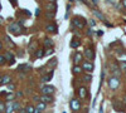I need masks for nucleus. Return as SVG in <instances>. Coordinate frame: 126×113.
<instances>
[{
  "label": "nucleus",
  "instance_id": "8fccbe9b",
  "mask_svg": "<svg viewBox=\"0 0 126 113\" xmlns=\"http://www.w3.org/2000/svg\"><path fill=\"white\" fill-rule=\"evenodd\" d=\"M49 1H50V3H54V1H56V0H49Z\"/></svg>",
  "mask_w": 126,
  "mask_h": 113
},
{
  "label": "nucleus",
  "instance_id": "4be33fe9",
  "mask_svg": "<svg viewBox=\"0 0 126 113\" xmlns=\"http://www.w3.org/2000/svg\"><path fill=\"white\" fill-rule=\"evenodd\" d=\"M47 9H48L49 11H53V10H56V9H57V5H56V4H53V3H49V4L47 5Z\"/></svg>",
  "mask_w": 126,
  "mask_h": 113
},
{
  "label": "nucleus",
  "instance_id": "f257e3e1",
  "mask_svg": "<svg viewBox=\"0 0 126 113\" xmlns=\"http://www.w3.org/2000/svg\"><path fill=\"white\" fill-rule=\"evenodd\" d=\"M118 86H120V78L112 75V77L108 79V87H110V89L116 90V89L118 88Z\"/></svg>",
  "mask_w": 126,
  "mask_h": 113
},
{
  "label": "nucleus",
  "instance_id": "20e7f679",
  "mask_svg": "<svg viewBox=\"0 0 126 113\" xmlns=\"http://www.w3.org/2000/svg\"><path fill=\"white\" fill-rule=\"evenodd\" d=\"M69 107L73 112H78L81 109V103H79V101L77 98H73V99H71V102H69Z\"/></svg>",
  "mask_w": 126,
  "mask_h": 113
},
{
  "label": "nucleus",
  "instance_id": "5701e85b",
  "mask_svg": "<svg viewBox=\"0 0 126 113\" xmlns=\"http://www.w3.org/2000/svg\"><path fill=\"white\" fill-rule=\"evenodd\" d=\"M44 54H46V53H44L43 49H38V50H37V53H35V57L37 58H42Z\"/></svg>",
  "mask_w": 126,
  "mask_h": 113
},
{
  "label": "nucleus",
  "instance_id": "9b49d317",
  "mask_svg": "<svg viewBox=\"0 0 126 113\" xmlns=\"http://www.w3.org/2000/svg\"><path fill=\"white\" fill-rule=\"evenodd\" d=\"M47 32L48 33H53V34H56L58 30H57V25L56 24H49V25H47Z\"/></svg>",
  "mask_w": 126,
  "mask_h": 113
},
{
  "label": "nucleus",
  "instance_id": "5fc2aeb1",
  "mask_svg": "<svg viewBox=\"0 0 126 113\" xmlns=\"http://www.w3.org/2000/svg\"><path fill=\"white\" fill-rule=\"evenodd\" d=\"M71 1H76V0H71Z\"/></svg>",
  "mask_w": 126,
  "mask_h": 113
},
{
  "label": "nucleus",
  "instance_id": "c9c22d12",
  "mask_svg": "<svg viewBox=\"0 0 126 113\" xmlns=\"http://www.w3.org/2000/svg\"><path fill=\"white\" fill-rule=\"evenodd\" d=\"M90 25H91V26H95V25H96V21H95V20H90Z\"/></svg>",
  "mask_w": 126,
  "mask_h": 113
},
{
  "label": "nucleus",
  "instance_id": "7c9ffc66",
  "mask_svg": "<svg viewBox=\"0 0 126 113\" xmlns=\"http://www.w3.org/2000/svg\"><path fill=\"white\" fill-rule=\"evenodd\" d=\"M56 64H57L56 58H53V60H49V63H48V65H56Z\"/></svg>",
  "mask_w": 126,
  "mask_h": 113
},
{
  "label": "nucleus",
  "instance_id": "dca6fc26",
  "mask_svg": "<svg viewBox=\"0 0 126 113\" xmlns=\"http://www.w3.org/2000/svg\"><path fill=\"white\" fill-rule=\"evenodd\" d=\"M71 48H73V49H75V48H78L79 47V45H81V42L78 40V39H73L72 42H71Z\"/></svg>",
  "mask_w": 126,
  "mask_h": 113
},
{
  "label": "nucleus",
  "instance_id": "f3484780",
  "mask_svg": "<svg viewBox=\"0 0 126 113\" xmlns=\"http://www.w3.org/2000/svg\"><path fill=\"white\" fill-rule=\"evenodd\" d=\"M93 15H95V17H97L98 19H101L102 21H105V17H103V15H102L97 9H93Z\"/></svg>",
  "mask_w": 126,
  "mask_h": 113
},
{
  "label": "nucleus",
  "instance_id": "cd10ccee",
  "mask_svg": "<svg viewBox=\"0 0 126 113\" xmlns=\"http://www.w3.org/2000/svg\"><path fill=\"white\" fill-rule=\"evenodd\" d=\"M120 69L126 72V62H121V63H120Z\"/></svg>",
  "mask_w": 126,
  "mask_h": 113
},
{
  "label": "nucleus",
  "instance_id": "49530a36",
  "mask_svg": "<svg viewBox=\"0 0 126 113\" xmlns=\"http://www.w3.org/2000/svg\"><path fill=\"white\" fill-rule=\"evenodd\" d=\"M124 104H126V96L124 97Z\"/></svg>",
  "mask_w": 126,
  "mask_h": 113
},
{
  "label": "nucleus",
  "instance_id": "a19ab883",
  "mask_svg": "<svg viewBox=\"0 0 126 113\" xmlns=\"http://www.w3.org/2000/svg\"><path fill=\"white\" fill-rule=\"evenodd\" d=\"M100 113H103V105H101V107H100Z\"/></svg>",
  "mask_w": 126,
  "mask_h": 113
},
{
  "label": "nucleus",
  "instance_id": "de8ad7c7",
  "mask_svg": "<svg viewBox=\"0 0 126 113\" xmlns=\"http://www.w3.org/2000/svg\"><path fill=\"white\" fill-rule=\"evenodd\" d=\"M35 113H40V111H38V109H35Z\"/></svg>",
  "mask_w": 126,
  "mask_h": 113
},
{
  "label": "nucleus",
  "instance_id": "f704fd0d",
  "mask_svg": "<svg viewBox=\"0 0 126 113\" xmlns=\"http://www.w3.org/2000/svg\"><path fill=\"white\" fill-rule=\"evenodd\" d=\"M33 101H35V102H39V101H40V98H39V97H37V96H34Z\"/></svg>",
  "mask_w": 126,
  "mask_h": 113
},
{
  "label": "nucleus",
  "instance_id": "4468645a",
  "mask_svg": "<svg viewBox=\"0 0 126 113\" xmlns=\"http://www.w3.org/2000/svg\"><path fill=\"white\" fill-rule=\"evenodd\" d=\"M43 44H44V47H46V48H52V47H53V40L49 39V38H46Z\"/></svg>",
  "mask_w": 126,
  "mask_h": 113
},
{
  "label": "nucleus",
  "instance_id": "a211bd4d",
  "mask_svg": "<svg viewBox=\"0 0 126 113\" xmlns=\"http://www.w3.org/2000/svg\"><path fill=\"white\" fill-rule=\"evenodd\" d=\"M82 70H83V69H82V67H79V65H75V67H73V69H72V73H73V74H79Z\"/></svg>",
  "mask_w": 126,
  "mask_h": 113
},
{
  "label": "nucleus",
  "instance_id": "4c0bfd02",
  "mask_svg": "<svg viewBox=\"0 0 126 113\" xmlns=\"http://www.w3.org/2000/svg\"><path fill=\"white\" fill-rule=\"evenodd\" d=\"M87 34H88V35H92V29H88V30H87Z\"/></svg>",
  "mask_w": 126,
  "mask_h": 113
},
{
  "label": "nucleus",
  "instance_id": "7ed1b4c3",
  "mask_svg": "<svg viewBox=\"0 0 126 113\" xmlns=\"http://www.w3.org/2000/svg\"><path fill=\"white\" fill-rule=\"evenodd\" d=\"M72 24L77 26L78 29H83L85 25H86V20L83 18H79V17H76V18H73V21H72Z\"/></svg>",
  "mask_w": 126,
  "mask_h": 113
},
{
  "label": "nucleus",
  "instance_id": "09e8293b",
  "mask_svg": "<svg viewBox=\"0 0 126 113\" xmlns=\"http://www.w3.org/2000/svg\"><path fill=\"white\" fill-rule=\"evenodd\" d=\"M1 48H3V45H1V43H0V50H1Z\"/></svg>",
  "mask_w": 126,
  "mask_h": 113
},
{
  "label": "nucleus",
  "instance_id": "58836bf2",
  "mask_svg": "<svg viewBox=\"0 0 126 113\" xmlns=\"http://www.w3.org/2000/svg\"><path fill=\"white\" fill-rule=\"evenodd\" d=\"M39 14H40V10H39V9H37V10H35V15H37V17H38Z\"/></svg>",
  "mask_w": 126,
  "mask_h": 113
},
{
  "label": "nucleus",
  "instance_id": "603ef678",
  "mask_svg": "<svg viewBox=\"0 0 126 113\" xmlns=\"http://www.w3.org/2000/svg\"><path fill=\"white\" fill-rule=\"evenodd\" d=\"M0 10H1V4H0Z\"/></svg>",
  "mask_w": 126,
  "mask_h": 113
},
{
  "label": "nucleus",
  "instance_id": "f03ea898",
  "mask_svg": "<svg viewBox=\"0 0 126 113\" xmlns=\"http://www.w3.org/2000/svg\"><path fill=\"white\" fill-rule=\"evenodd\" d=\"M8 30L11 34H14V35H19L21 33V28H20L19 23H13V24H10L9 28H8Z\"/></svg>",
  "mask_w": 126,
  "mask_h": 113
},
{
  "label": "nucleus",
  "instance_id": "423d86ee",
  "mask_svg": "<svg viewBox=\"0 0 126 113\" xmlns=\"http://www.w3.org/2000/svg\"><path fill=\"white\" fill-rule=\"evenodd\" d=\"M54 90H56V88H54L53 86H43V88H42V93H43V94H48V96H50V94L54 93Z\"/></svg>",
  "mask_w": 126,
  "mask_h": 113
},
{
  "label": "nucleus",
  "instance_id": "c85d7f7f",
  "mask_svg": "<svg viewBox=\"0 0 126 113\" xmlns=\"http://www.w3.org/2000/svg\"><path fill=\"white\" fill-rule=\"evenodd\" d=\"M5 63H6L5 57H4V55H0V65H3V64H5Z\"/></svg>",
  "mask_w": 126,
  "mask_h": 113
},
{
  "label": "nucleus",
  "instance_id": "412c9836",
  "mask_svg": "<svg viewBox=\"0 0 126 113\" xmlns=\"http://www.w3.org/2000/svg\"><path fill=\"white\" fill-rule=\"evenodd\" d=\"M82 60V54L81 53H76V55H75V63H76V65H78V63Z\"/></svg>",
  "mask_w": 126,
  "mask_h": 113
},
{
  "label": "nucleus",
  "instance_id": "72a5a7b5",
  "mask_svg": "<svg viewBox=\"0 0 126 113\" xmlns=\"http://www.w3.org/2000/svg\"><path fill=\"white\" fill-rule=\"evenodd\" d=\"M10 3H11V4L14 5V6H15V5L18 4V0H10Z\"/></svg>",
  "mask_w": 126,
  "mask_h": 113
},
{
  "label": "nucleus",
  "instance_id": "ea45409f",
  "mask_svg": "<svg viewBox=\"0 0 126 113\" xmlns=\"http://www.w3.org/2000/svg\"><path fill=\"white\" fill-rule=\"evenodd\" d=\"M19 113H27L25 109H19Z\"/></svg>",
  "mask_w": 126,
  "mask_h": 113
},
{
  "label": "nucleus",
  "instance_id": "ddd939ff",
  "mask_svg": "<svg viewBox=\"0 0 126 113\" xmlns=\"http://www.w3.org/2000/svg\"><path fill=\"white\" fill-rule=\"evenodd\" d=\"M111 70H112V73H114L115 77H120V74H121V69H120V68H118L117 65H114Z\"/></svg>",
  "mask_w": 126,
  "mask_h": 113
},
{
  "label": "nucleus",
  "instance_id": "6ab92c4d",
  "mask_svg": "<svg viewBox=\"0 0 126 113\" xmlns=\"http://www.w3.org/2000/svg\"><path fill=\"white\" fill-rule=\"evenodd\" d=\"M10 80H11V78L9 75H4L1 79V84H10Z\"/></svg>",
  "mask_w": 126,
  "mask_h": 113
},
{
  "label": "nucleus",
  "instance_id": "864d4df0",
  "mask_svg": "<svg viewBox=\"0 0 126 113\" xmlns=\"http://www.w3.org/2000/svg\"><path fill=\"white\" fill-rule=\"evenodd\" d=\"M5 113H13V112H5Z\"/></svg>",
  "mask_w": 126,
  "mask_h": 113
},
{
  "label": "nucleus",
  "instance_id": "39448f33",
  "mask_svg": "<svg viewBox=\"0 0 126 113\" xmlns=\"http://www.w3.org/2000/svg\"><path fill=\"white\" fill-rule=\"evenodd\" d=\"M81 67H82V69H83V70H86V72H88V73H92V72H93V69H95V65H93L91 62H88V60L83 62Z\"/></svg>",
  "mask_w": 126,
  "mask_h": 113
},
{
  "label": "nucleus",
  "instance_id": "e433bc0d",
  "mask_svg": "<svg viewBox=\"0 0 126 113\" xmlns=\"http://www.w3.org/2000/svg\"><path fill=\"white\" fill-rule=\"evenodd\" d=\"M8 88H9V90H13L15 87H14V84H9V86H8Z\"/></svg>",
  "mask_w": 126,
  "mask_h": 113
},
{
  "label": "nucleus",
  "instance_id": "f8f14e48",
  "mask_svg": "<svg viewBox=\"0 0 126 113\" xmlns=\"http://www.w3.org/2000/svg\"><path fill=\"white\" fill-rule=\"evenodd\" d=\"M30 69H32V67L29 65V64H20L18 67V70H20V72H28V70H30Z\"/></svg>",
  "mask_w": 126,
  "mask_h": 113
},
{
  "label": "nucleus",
  "instance_id": "2eb2a0df",
  "mask_svg": "<svg viewBox=\"0 0 126 113\" xmlns=\"http://www.w3.org/2000/svg\"><path fill=\"white\" fill-rule=\"evenodd\" d=\"M52 78H53V72H49L48 74H46V75H43V78H42V80L43 82H49Z\"/></svg>",
  "mask_w": 126,
  "mask_h": 113
},
{
  "label": "nucleus",
  "instance_id": "aec40b11",
  "mask_svg": "<svg viewBox=\"0 0 126 113\" xmlns=\"http://www.w3.org/2000/svg\"><path fill=\"white\" fill-rule=\"evenodd\" d=\"M112 105H114V108L117 111V112H121L122 111V107H121V104L118 103L117 101H115V102H112Z\"/></svg>",
  "mask_w": 126,
  "mask_h": 113
},
{
  "label": "nucleus",
  "instance_id": "bb28decb",
  "mask_svg": "<svg viewBox=\"0 0 126 113\" xmlns=\"http://www.w3.org/2000/svg\"><path fill=\"white\" fill-rule=\"evenodd\" d=\"M5 109H6V108H5V104H4L1 101H0V113H4Z\"/></svg>",
  "mask_w": 126,
  "mask_h": 113
},
{
  "label": "nucleus",
  "instance_id": "6e6d98bb",
  "mask_svg": "<svg viewBox=\"0 0 126 113\" xmlns=\"http://www.w3.org/2000/svg\"><path fill=\"white\" fill-rule=\"evenodd\" d=\"M0 23H1V20H0Z\"/></svg>",
  "mask_w": 126,
  "mask_h": 113
},
{
  "label": "nucleus",
  "instance_id": "6e6552de",
  "mask_svg": "<svg viewBox=\"0 0 126 113\" xmlns=\"http://www.w3.org/2000/svg\"><path fill=\"white\" fill-rule=\"evenodd\" d=\"M85 57H86V59H88V60H92L93 58H95V52L92 50V49H85Z\"/></svg>",
  "mask_w": 126,
  "mask_h": 113
},
{
  "label": "nucleus",
  "instance_id": "4d7b16f0",
  "mask_svg": "<svg viewBox=\"0 0 126 113\" xmlns=\"http://www.w3.org/2000/svg\"><path fill=\"white\" fill-rule=\"evenodd\" d=\"M125 23H126V20H125Z\"/></svg>",
  "mask_w": 126,
  "mask_h": 113
},
{
  "label": "nucleus",
  "instance_id": "a878e982",
  "mask_svg": "<svg viewBox=\"0 0 126 113\" xmlns=\"http://www.w3.org/2000/svg\"><path fill=\"white\" fill-rule=\"evenodd\" d=\"M46 107H47V105H46V103H43V102H40L39 104H38V107H37V109H38V111H43V109H46Z\"/></svg>",
  "mask_w": 126,
  "mask_h": 113
},
{
  "label": "nucleus",
  "instance_id": "37998d69",
  "mask_svg": "<svg viewBox=\"0 0 126 113\" xmlns=\"http://www.w3.org/2000/svg\"><path fill=\"white\" fill-rule=\"evenodd\" d=\"M17 96H18V97H21V96H23V93H21V92H18Z\"/></svg>",
  "mask_w": 126,
  "mask_h": 113
},
{
  "label": "nucleus",
  "instance_id": "c03bdc74",
  "mask_svg": "<svg viewBox=\"0 0 126 113\" xmlns=\"http://www.w3.org/2000/svg\"><path fill=\"white\" fill-rule=\"evenodd\" d=\"M92 3H93V4L96 5V4H97V3H98V0H92Z\"/></svg>",
  "mask_w": 126,
  "mask_h": 113
},
{
  "label": "nucleus",
  "instance_id": "b1692460",
  "mask_svg": "<svg viewBox=\"0 0 126 113\" xmlns=\"http://www.w3.org/2000/svg\"><path fill=\"white\" fill-rule=\"evenodd\" d=\"M11 105H13V111H18V109H20V104H19V102H13Z\"/></svg>",
  "mask_w": 126,
  "mask_h": 113
},
{
  "label": "nucleus",
  "instance_id": "c756f323",
  "mask_svg": "<svg viewBox=\"0 0 126 113\" xmlns=\"http://www.w3.org/2000/svg\"><path fill=\"white\" fill-rule=\"evenodd\" d=\"M91 79H92V78H91V75H90V74L85 75V80H86L87 83H90V82H91Z\"/></svg>",
  "mask_w": 126,
  "mask_h": 113
},
{
  "label": "nucleus",
  "instance_id": "0eeeda50",
  "mask_svg": "<svg viewBox=\"0 0 126 113\" xmlns=\"http://www.w3.org/2000/svg\"><path fill=\"white\" fill-rule=\"evenodd\" d=\"M4 57L6 59V62H8L10 65H13L14 63H15V57H14V54H13L11 52H6L5 54H4Z\"/></svg>",
  "mask_w": 126,
  "mask_h": 113
},
{
  "label": "nucleus",
  "instance_id": "3c124183",
  "mask_svg": "<svg viewBox=\"0 0 126 113\" xmlns=\"http://www.w3.org/2000/svg\"><path fill=\"white\" fill-rule=\"evenodd\" d=\"M1 79H3V78H0V84H1Z\"/></svg>",
  "mask_w": 126,
  "mask_h": 113
},
{
  "label": "nucleus",
  "instance_id": "393cba45",
  "mask_svg": "<svg viewBox=\"0 0 126 113\" xmlns=\"http://www.w3.org/2000/svg\"><path fill=\"white\" fill-rule=\"evenodd\" d=\"M27 113H35V108L33 107V105H28V107L25 108Z\"/></svg>",
  "mask_w": 126,
  "mask_h": 113
},
{
  "label": "nucleus",
  "instance_id": "2f4dec72",
  "mask_svg": "<svg viewBox=\"0 0 126 113\" xmlns=\"http://www.w3.org/2000/svg\"><path fill=\"white\" fill-rule=\"evenodd\" d=\"M13 98H14V94H8V96H6V99H8V102H11Z\"/></svg>",
  "mask_w": 126,
  "mask_h": 113
},
{
  "label": "nucleus",
  "instance_id": "473e14b6",
  "mask_svg": "<svg viewBox=\"0 0 126 113\" xmlns=\"http://www.w3.org/2000/svg\"><path fill=\"white\" fill-rule=\"evenodd\" d=\"M47 18H48V19L54 18V13H50V11H49V13H47Z\"/></svg>",
  "mask_w": 126,
  "mask_h": 113
},
{
  "label": "nucleus",
  "instance_id": "1a4fd4ad",
  "mask_svg": "<svg viewBox=\"0 0 126 113\" xmlns=\"http://www.w3.org/2000/svg\"><path fill=\"white\" fill-rule=\"evenodd\" d=\"M40 102H43V103H50V102H53V97L48 96V94H43L40 97Z\"/></svg>",
  "mask_w": 126,
  "mask_h": 113
},
{
  "label": "nucleus",
  "instance_id": "9d476101",
  "mask_svg": "<svg viewBox=\"0 0 126 113\" xmlns=\"http://www.w3.org/2000/svg\"><path fill=\"white\" fill-rule=\"evenodd\" d=\"M78 96L85 99V98L87 97V88L86 87H79L78 88Z\"/></svg>",
  "mask_w": 126,
  "mask_h": 113
},
{
  "label": "nucleus",
  "instance_id": "79ce46f5",
  "mask_svg": "<svg viewBox=\"0 0 126 113\" xmlns=\"http://www.w3.org/2000/svg\"><path fill=\"white\" fill-rule=\"evenodd\" d=\"M53 53V50H48V52H46V54H52Z\"/></svg>",
  "mask_w": 126,
  "mask_h": 113
},
{
  "label": "nucleus",
  "instance_id": "a18cd8bd",
  "mask_svg": "<svg viewBox=\"0 0 126 113\" xmlns=\"http://www.w3.org/2000/svg\"><path fill=\"white\" fill-rule=\"evenodd\" d=\"M122 5L126 8V0H122Z\"/></svg>",
  "mask_w": 126,
  "mask_h": 113
}]
</instances>
